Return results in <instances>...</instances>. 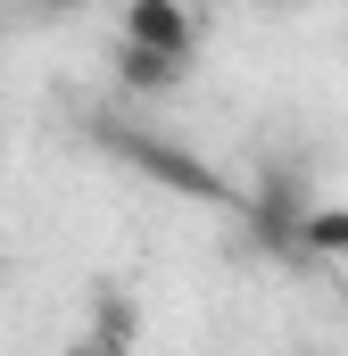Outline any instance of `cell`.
Returning a JSON list of instances; mask_svg holds the SVG:
<instances>
[{
    "mask_svg": "<svg viewBox=\"0 0 348 356\" xmlns=\"http://www.w3.org/2000/svg\"><path fill=\"white\" fill-rule=\"evenodd\" d=\"M133 340H141V298L125 290V282H100L84 307V340H75V356H133Z\"/></svg>",
    "mask_w": 348,
    "mask_h": 356,
    "instance_id": "cell-4",
    "label": "cell"
},
{
    "mask_svg": "<svg viewBox=\"0 0 348 356\" xmlns=\"http://www.w3.org/2000/svg\"><path fill=\"white\" fill-rule=\"evenodd\" d=\"M25 8H33V17H75L84 0H25Z\"/></svg>",
    "mask_w": 348,
    "mask_h": 356,
    "instance_id": "cell-7",
    "label": "cell"
},
{
    "mask_svg": "<svg viewBox=\"0 0 348 356\" xmlns=\"http://www.w3.org/2000/svg\"><path fill=\"white\" fill-rule=\"evenodd\" d=\"M108 75H116V91H133V99H174V91L191 83L182 58H158L141 42H108Z\"/></svg>",
    "mask_w": 348,
    "mask_h": 356,
    "instance_id": "cell-5",
    "label": "cell"
},
{
    "mask_svg": "<svg viewBox=\"0 0 348 356\" xmlns=\"http://www.w3.org/2000/svg\"><path fill=\"white\" fill-rule=\"evenodd\" d=\"M100 141H108L116 158H133L141 175H158V182H174V191H191V199H224V175H216V166H199L191 149H174V141L141 133V124H100Z\"/></svg>",
    "mask_w": 348,
    "mask_h": 356,
    "instance_id": "cell-2",
    "label": "cell"
},
{
    "mask_svg": "<svg viewBox=\"0 0 348 356\" xmlns=\"http://www.w3.org/2000/svg\"><path fill=\"white\" fill-rule=\"evenodd\" d=\"M116 42H141L158 58H199V8L191 0H116Z\"/></svg>",
    "mask_w": 348,
    "mask_h": 356,
    "instance_id": "cell-3",
    "label": "cell"
},
{
    "mask_svg": "<svg viewBox=\"0 0 348 356\" xmlns=\"http://www.w3.org/2000/svg\"><path fill=\"white\" fill-rule=\"evenodd\" d=\"M282 8H290V0H282Z\"/></svg>",
    "mask_w": 348,
    "mask_h": 356,
    "instance_id": "cell-8",
    "label": "cell"
},
{
    "mask_svg": "<svg viewBox=\"0 0 348 356\" xmlns=\"http://www.w3.org/2000/svg\"><path fill=\"white\" fill-rule=\"evenodd\" d=\"M299 257L307 266H348V207L340 199H315L299 216Z\"/></svg>",
    "mask_w": 348,
    "mask_h": 356,
    "instance_id": "cell-6",
    "label": "cell"
},
{
    "mask_svg": "<svg viewBox=\"0 0 348 356\" xmlns=\"http://www.w3.org/2000/svg\"><path fill=\"white\" fill-rule=\"evenodd\" d=\"M315 207V191L299 166H265L258 191L241 199V224H249V241H258L265 257H299V216Z\"/></svg>",
    "mask_w": 348,
    "mask_h": 356,
    "instance_id": "cell-1",
    "label": "cell"
}]
</instances>
